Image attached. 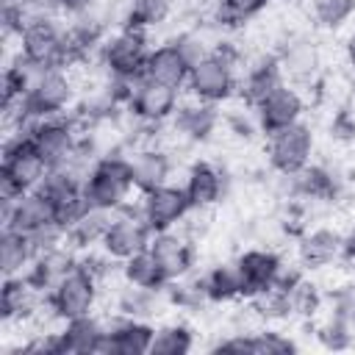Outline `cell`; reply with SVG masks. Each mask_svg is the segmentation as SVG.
Instances as JSON below:
<instances>
[{
	"label": "cell",
	"instance_id": "6da1fadb",
	"mask_svg": "<svg viewBox=\"0 0 355 355\" xmlns=\"http://www.w3.org/2000/svg\"><path fill=\"white\" fill-rule=\"evenodd\" d=\"M50 169L53 166L33 147L28 130H17L11 139H6L3 164H0V200H3V208H8L17 197H22L28 191H36L44 183Z\"/></svg>",
	"mask_w": 355,
	"mask_h": 355
},
{
	"label": "cell",
	"instance_id": "7a4b0ae2",
	"mask_svg": "<svg viewBox=\"0 0 355 355\" xmlns=\"http://www.w3.org/2000/svg\"><path fill=\"white\" fill-rule=\"evenodd\" d=\"M130 191H133V172H130V158L125 155L97 158L83 178V194L92 208L119 211L125 208Z\"/></svg>",
	"mask_w": 355,
	"mask_h": 355
},
{
	"label": "cell",
	"instance_id": "3957f363",
	"mask_svg": "<svg viewBox=\"0 0 355 355\" xmlns=\"http://www.w3.org/2000/svg\"><path fill=\"white\" fill-rule=\"evenodd\" d=\"M19 55L39 69L67 67V47H64V28L50 14L33 11L19 31Z\"/></svg>",
	"mask_w": 355,
	"mask_h": 355
},
{
	"label": "cell",
	"instance_id": "277c9868",
	"mask_svg": "<svg viewBox=\"0 0 355 355\" xmlns=\"http://www.w3.org/2000/svg\"><path fill=\"white\" fill-rule=\"evenodd\" d=\"M150 42L147 31H133V28H119L114 36H108L100 44V61L108 72V78L119 80H141L144 78V64L150 55Z\"/></svg>",
	"mask_w": 355,
	"mask_h": 355
},
{
	"label": "cell",
	"instance_id": "5b68a950",
	"mask_svg": "<svg viewBox=\"0 0 355 355\" xmlns=\"http://www.w3.org/2000/svg\"><path fill=\"white\" fill-rule=\"evenodd\" d=\"M97 275H92L80 261L78 266L53 288L44 294V302L47 308L53 311V316H58L61 322H69V319H78V316H86L92 313L94 302H97Z\"/></svg>",
	"mask_w": 355,
	"mask_h": 355
},
{
	"label": "cell",
	"instance_id": "8992f818",
	"mask_svg": "<svg viewBox=\"0 0 355 355\" xmlns=\"http://www.w3.org/2000/svg\"><path fill=\"white\" fill-rule=\"evenodd\" d=\"M189 92L194 100L200 103H211L219 105L225 100H230L239 89V78H236V64L225 61L219 53H208L202 61H197L189 72Z\"/></svg>",
	"mask_w": 355,
	"mask_h": 355
},
{
	"label": "cell",
	"instance_id": "52a82bcc",
	"mask_svg": "<svg viewBox=\"0 0 355 355\" xmlns=\"http://www.w3.org/2000/svg\"><path fill=\"white\" fill-rule=\"evenodd\" d=\"M311 155H313V133L302 122L288 125L269 136L266 158H269V166L283 178L302 172L311 164Z\"/></svg>",
	"mask_w": 355,
	"mask_h": 355
},
{
	"label": "cell",
	"instance_id": "ba28073f",
	"mask_svg": "<svg viewBox=\"0 0 355 355\" xmlns=\"http://www.w3.org/2000/svg\"><path fill=\"white\" fill-rule=\"evenodd\" d=\"M153 241V230L150 225L144 222V216L139 211H130V208H119L100 241L103 252L111 258V261H128L130 255L147 250Z\"/></svg>",
	"mask_w": 355,
	"mask_h": 355
},
{
	"label": "cell",
	"instance_id": "9c48e42d",
	"mask_svg": "<svg viewBox=\"0 0 355 355\" xmlns=\"http://www.w3.org/2000/svg\"><path fill=\"white\" fill-rule=\"evenodd\" d=\"M28 136L33 141V147L44 155V161L50 166H61V164H69L75 150H78V136H75V128L69 119H64L61 114L58 116H44V119H33L28 128Z\"/></svg>",
	"mask_w": 355,
	"mask_h": 355
},
{
	"label": "cell",
	"instance_id": "30bf717a",
	"mask_svg": "<svg viewBox=\"0 0 355 355\" xmlns=\"http://www.w3.org/2000/svg\"><path fill=\"white\" fill-rule=\"evenodd\" d=\"M189 211H191V200H189L186 189L172 186V183H164L153 191H144L141 202H139V214L144 216V222L150 225L153 233L172 230L178 222L186 219Z\"/></svg>",
	"mask_w": 355,
	"mask_h": 355
},
{
	"label": "cell",
	"instance_id": "8fae6325",
	"mask_svg": "<svg viewBox=\"0 0 355 355\" xmlns=\"http://www.w3.org/2000/svg\"><path fill=\"white\" fill-rule=\"evenodd\" d=\"M178 105H180L178 103V89L164 86V83L150 80V78L136 80L133 92H130V100H128V111L144 125H161V122L172 119Z\"/></svg>",
	"mask_w": 355,
	"mask_h": 355
},
{
	"label": "cell",
	"instance_id": "7c38bea8",
	"mask_svg": "<svg viewBox=\"0 0 355 355\" xmlns=\"http://www.w3.org/2000/svg\"><path fill=\"white\" fill-rule=\"evenodd\" d=\"M255 125L261 133L272 136L288 125H297L302 111H305V100L300 97V92L288 83H283L280 89H275L269 97H263L255 108Z\"/></svg>",
	"mask_w": 355,
	"mask_h": 355
},
{
	"label": "cell",
	"instance_id": "4fadbf2b",
	"mask_svg": "<svg viewBox=\"0 0 355 355\" xmlns=\"http://www.w3.org/2000/svg\"><path fill=\"white\" fill-rule=\"evenodd\" d=\"M233 263H236V272H239V280H241V297L244 300H252L255 294L275 286L280 272H283L280 255L272 252V250H261V247L244 250Z\"/></svg>",
	"mask_w": 355,
	"mask_h": 355
},
{
	"label": "cell",
	"instance_id": "5bb4252c",
	"mask_svg": "<svg viewBox=\"0 0 355 355\" xmlns=\"http://www.w3.org/2000/svg\"><path fill=\"white\" fill-rule=\"evenodd\" d=\"M153 338H155L153 324H147L144 319L122 316L105 327L97 352H103V355H144V352H150Z\"/></svg>",
	"mask_w": 355,
	"mask_h": 355
},
{
	"label": "cell",
	"instance_id": "9a60e30c",
	"mask_svg": "<svg viewBox=\"0 0 355 355\" xmlns=\"http://www.w3.org/2000/svg\"><path fill=\"white\" fill-rule=\"evenodd\" d=\"M58 222L55 219V211L50 205V200L36 189V191H28L22 197H17L8 208H3V227H11V230H19L25 236H33L39 230H44L47 225Z\"/></svg>",
	"mask_w": 355,
	"mask_h": 355
},
{
	"label": "cell",
	"instance_id": "2e32d148",
	"mask_svg": "<svg viewBox=\"0 0 355 355\" xmlns=\"http://www.w3.org/2000/svg\"><path fill=\"white\" fill-rule=\"evenodd\" d=\"M283 83H286V75H283V67H280L277 53H266V55H258L244 69V78L239 80V92H241L244 103L250 108H255L263 97H269Z\"/></svg>",
	"mask_w": 355,
	"mask_h": 355
},
{
	"label": "cell",
	"instance_id": "e0dca14e",
	"mask_svg": "<svg viewBox=\"0 0 355 355\" xmlns=\"http://www.w3.org/2000/svg\"><path fill=\"white\" fill-rule=\"evenodd\" d=\"M150 250L155 252L158 263L164 266V275H166L169 283L183 280L191 272V266H194V244L186 236L175 233V230L153 233Z\"/></svg>",
	"mask_w": 355,
	"mask_h": 355
},
{
	"label": "cell",
	"instance_id": "ac0fdd59",
	"mask_svg": "<svg viewBox=\"0 0 355 355\" xmlns=\"http://www.w3.org/2000/svg\"><path fill=\"white\" fill-rule=\"evenodd\" d=\"M189 72H191V64L175 44V39L153 47L147 55V64H144V78L158 80L172 89H183L189 83Z\"/></svg>",
	"mask_w": 355,
	"mask_h": 355
},
{
	"label": "cell",
	"instance_id": "d6986e66",
	"mask_svg": "<svg viewBox=\"0 0 355 355\" xmlns=\"http://www.w3.org/2000/svg\"><path fill=\"white\" fill-rule=\"evenodd\" d=\"M211 352H233V355H288L297 352V344L277 333V330H261V333H236L214 344Z\"/></svg>",
	"mask_w": 355,
	"mask_h": 355
},
{
	"label": "cell",
	"instance_id": "ffe728a7",
	"mask_svg": "<svg viewBox=\"0 0 355 355\" xmlns=\"http://www.w3.org/2000/svg\"><path fill=\"white\" fill-rule=\"evenodd\" d=\"M297 255L302 269H322L330 266L338 255H344V236L333 227H313L300 236Z\"/></svg>",
	"mask_w": 355,
	"mask_h": 355
},
{
	"label": "cell",
	"instance_id": "44dd1931",
	"mask_svg": "<svg viewBox=\"0 0 355 355\" xmlns=\"http://www.w3.org/2000/svg\"><path fill=\"white\" fill-rule=\"evenodd\" d=\"M78 266V258L72 255L69 247H53V250H44V252H36L33 263L28 266L25 277L39 288V291H53L72 269Z\"/></svg>",
	"mask_w": 355,
	"mask_h": 355
},
{
	"label": "cell",
	"instance_id": "7402d4cb",
	"mask_svg": "<svg viewBox=\"0 0 355 355\" xmlns=\"http://www.w3.org/2000/svg\"><path fill=\"white\" fill-rule=\"evenodd\" d=\"M42 294L25 275H11L3 280L0 288V316L6 322H22L39 311Z\"/></svg>",
	"mask_w": 355,
	"mask_h": 355
},
{
	"label": "cell",
	"instance_id": "603a6c76",
	"mask_svg": "<svg viewBox=\"0 0 355 355\" xmlns=\"http://www.w3.org/2000/svg\"><path fill=\"white\" fill-rule=\"evenodd\" d=\"M186 194L191 200V208H211L225 194V175L211 161H194L186 175Z\"/></svg>",
	"mask_w": 355,
	"mask_h": 355
},
{
	"label": "cell",
	"instance_id": "cb8c5ba5",
	"mask_svg": "<svg viewBox=\"0 0 355 355\" xmlns=\"http://www.w3.org/2000/svg\"><path fill=\"white\" fill-rule=\"evenodd\" d=\"M172 125H175V130L183 139H189V141H205L216 130V125H219V111H216V105L200 103V100L183 103V105H178V111L172 116Z\"/></svg>",
	"mask_w": 355,
	"mask_h": 355
},
{
	"label": "cell",
	"instance_id": "d4e9b609",
	"mask_svg": "<svg viewBox=\"0 0 355 355\" xmlns=\"http://www.w3.org/2000/svg\"><path fill=\"white\" fill-rule=\"evenodd\" d=\"M130 172H133V189L144 194L169 180L172 161L166 153H161L155 147H141L130 155Z\"/></svg>",
	"mask_w": 355,
	"mask_h": 355
},
{
	"label": "cell",
	"instance_id": "484cf974",
	"mask_svg": "<svg viewBox=\"0 0 355 355\" xmlns=\"http://www.w3.org/2000/svg\"><path fill=\"white\" fill-rule=\"evenodd\" d=\"M33 258H36L33 239L19 233V230L3 227V233H0V272H3V277L25 275L28 266L33 263Z\"/></svg>",
	"mask_w": 355,
	"mask_h": 355
},
{
	"label": "cell",
	"instance_id": "4316f807",
	"mask_svg": "<svg viewBox=\"0 0 355 355\" xmlns=\"http://www.w3.org/2000/svg\"><path fill=\"white\" fill-rule=\"evenodd\" d=\"M280 58V67H283V75L297 80V83H305V80H313V75L319 72V50L311 39H294L283 47V53H277Z\"/></svg>",
	"mask_w": 355,
	"mask_h": 355
},
{
	"label": "cell",
	"instance_id": "83f0119b",
	"mask_svg": "<svg viewBox=\"0 0 355 355\" xmlns=\"http://www.w3.org/2000/svg\"><path fill=\"white\" fill-rule=\"evenodd\" d=\"M122 277L130 286L153 288V291H164L169 286V280L164 275V266L158 263V258H155V252L150 247L136 252V255H130L128 261H122Z\"/></svg>",
	"mask_w": 355,
	"mask_h": 355
},
{
	"label": "cell",
	"instance_id": "f1b7e54d",
	"mask_svg": "<svg viewBox=\"0 0 355 355\" xmlns=\"http://www.w3.org/2000/svg\"><path fill=\"white\" fill-rule=\"evenodd\" d=\"M288 180H291L294 194L297 197H305V200H322V202H327V200H333L338 194L336 175L330 169H324V166H316V164H308L302 172L291 175Z\"/></svg>",
	"mask_w": 355,
	"mask_h": 355
},
{
	"label": "cell",
	"instance_id": "f546056e",
	"mask_svg": "<svg viewBox=\"0 0 355 355\" xmlns=\"http://www.w3.org/2000/svg\"><path fill=\"white\" fill-rule=\"evenodd\" d=\"M116 211H105V208H86L69 227H67V244L72 247H92V244H100L111 219H114Z\"/></svg>",
	"mask_w": 355,
	"mask_h": 355
},
{
	"label": "cell",
	"instance_id": "4dcf8cb0",
	"mask_svg": "<svg viewBox=\"0 0 355 355\" xmlns=\"http://www.w3.org/2000/svg\"><path fill=\"white\" fill-rule=\"evenodd\" d=\"M280 283L288 291V305H291V316H313L322 305V294L316 288V283H311L308 277H302L300 272H280Z\"/></svg>",
	"mask_w": 355,
	"mask_h": 355
},
{
	"label": "cell",
	"instance_id": "1f68e13d",
	"mask_svg": "<svg viewBox=\"0 0 355 355\" xmlns=\"http://www.w3.org/2000/svg\"><path fill=\"white\" fill-rule=\"evenodd\" d=\"M172 14V0H128L122 11V28L147 31L161 25Z\"/></svg>",
	"mask_w": 355,
	"mask_h": 355
},
{
	"label": "cell",
	"instance_id": "d6a6232c",
	"mask_svg": "<svg viewBox=\"0 0 355 355\" xmlns=\"http://www.w3.org/2000/svg\"><path fill=\"white\" fill-rule=\"evenodd\" d=\"M205 297L211 302H230L241 297V280L236 272V263H219L202 277Z\"/></svg>",
	"mask_w": 355,
	"mask_h": 355
},
{
	"label": "cell",
	"instance_id": "836d02e7",
	"mask_svg": "<svg viewBox=\"0 0 355 355\" xmlns=\"http://www.w3.org/2000/svg\"><path fill=\"white\" fill-rule=\"evenodd\" d=\"M191 347H194V330L186 322H169L155 330L150 352L153 355H186L191 352Z\"/></svg>",
	"mask_w": 355,
	"mask_h": 355
},
{
	"label": "cell",
	"instance_id": "e575fe53",
	"mask_svg": "<svg viewBox=\"0 0 355 355\" xmlns=\"http://www.w3.org/2000/svg\"><path fill=\"white\" fill-rule=\"evenodd\" d=\"M269 0H216L214 6V22L222 28H239L247 19H255Z\"/></svg>",
	"mask_w": 355,
	"mask_h": 355
},
{
	"label": "cell",
	"instance_id": "d590c367",
	"mask_svg": "<svg viewBox=\"0 0 355 355\" xmlns=\"http://www.w3.org/2000/svg\"><path fill=\"white\" fill-rule=\"evenodd\" d=\"M250 305H252V311H255L258 316H263V319H291L288 291H286V286L280 283V277H277L275 286H269L266 291L255 294V297L250 300Z\"/></svg>",
	"mask_w": 355,
	"mask_h": 355
},
{
	"label": "cell",
	"instance_id": "8d00e7d4",
	"mask_svg": "<svg viewBox=\"0 0 355 355\" xmlns=\"http://www.w3.org/2000/svg\"><path fill=\"white\" fill-rule=\"evenodd\" d=\"M155 294L158 291H153V288H139V286H130L128 283V288H122V294L116 300L119 316H130V319L150 316L153 308H155Z\"/></svg>",
	"mask_w": 355,
	"mask_h": 355
},
{
	"label": "cell",
	"instance_id": "74e56055",
	"mask_svg": "<svg viewBox=\"0 0 355 355\" xmlns=\"http://www.w3.org/2000/svg\"><path fill=\"white\" fill-rule=\"evenodd\" d=\"M311 11L322 28L336 31L355 14V0H311Z\"/></svg>",
	"mask_w": 355,
	"mask_h": 355
},
{
	"label": "cell",
	"instance_id": "f35d334b",
	"mask_svg": "<svg viewBox=\"0 0 355 355\" xmlns=\"http://www.w3.org/2000/svg\"><path fill=\"white\" fill-rule=\"evenodd\" d=\"M316 338H319V344L327 347V349H347V347L352 344V324H349L347 319H341V316L333 313L327 322L319 324Z\"/></svg>",
	"mask_w": 355,
	"mask_h": 355
},
{
	"label": "cell",
	"instance_id": "ab89813d",
	"mask_svg": "<svg viewBox=\"0 0 355 355\" xmlns=\"http://www.w3.org/2000/svg\"><path fill=\"white\" fill-rule=\"evenodd\" d=\"M333 313L355 327V283H347L338 291H333Z\"/></svg>",
	"mask_w": 355,
	"mask_h": 355
},
{
	"label": "cell",
	"instance_id": "60d3db41",
	"mask_svg": "<svg viewBox=\"0 0 355 355\" xmlns=\"http://www.w3.org/2000/svg\"><path fill=\"white\" fill-rule=\"evenodd\" d=\"M344 255L355 258V227L349 230V236H344Z\"/></svg>",
	"mask_w": 355,
	"mask_h": 355
},
{
	"label": "cell",
	"instance_id": "b9f144b4",
	"mask_svg": "<svg viewBox=\"0 0 355 355\" xmlns=\"http://www.w3.org/2000/svg\"><path fill=\"white\" fill-rule=\"evenodd\" d=\"M347 58H349V67L355 69V33L347 39Z\"/></svg>",
	"mask_w": 355,
	"mask_h": 355
}]
</instances>
